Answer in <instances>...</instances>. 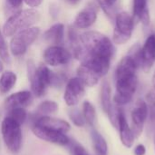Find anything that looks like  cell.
Listing matches in <instances>:
<instances>
[{"instance_id":"4dcf8cb0","label":"cell","mask_w":155,"mask_h":155,"mask_svg":"<svg viewBox=\"0 0 155 155\" xmlns=\"http://www.w3.org/2000/svg\"><path fill=\"white\" fill-rule=\"evenodd\" d=\"M25 3L31 8H35L38 7L39 5H41V4L43 3L44 0H24Z\"/></svg>"},{"instance_id":"7402d4cb","label":"cell","mask_w":155,"mask_h":155,"mask_svg":"<svg viewBox=\"0 0 155 155\" xmlns=\"http://www.w3.org/2000/svg\"><path fill=\"white\" fill-rule=\"evenodd\" d=\"M17 81L16 74L12 71H5L0 76V93L7 94L15 85Z\"/></svg>"},{"instance_id":"5bb4252c","label":"cell","mask_w":155,"mask_h":155,"mask_svg":"<svg viewBox=\"0 0 155 155\" xmlns=\"http://www.w3.org/2000/svg\"><path fill=\"white\" fill-rule=\"evenodd\" d=\"M97 19V9L94 5L86 6L75 16L74 26L78 29H86L91 27Z\"/></svg>"},{"instance_id":"e575fe53","label":"cell","mask_w":155,"mask_h":155,"mask_svg":"<svg viewBox=\"0 0 155 155\" xmlns=\"http://www.w3.org/2000/svg\"><path fill=\"white\" fill-rule=\"evenodd\" d=\"M3 69H4V65H3V61H2V60L0 59V73H2Z\"/></svg>"},{"instance_id":"3957f363","label":"cell","mask_w":155,"mask_h":155,"mask_svg":"<svg viewBox=\"0 0 155 155\" xmlns=\"http://www.w3.org/2000/svg\"><path fill=\"white\" fill-rule=\"evenodd\" d=\"M40 19V13L34 9H23L12 15L4 24L2 33L5 36L10 37L16 33L34 26Z\"/></svg>"},{"instance_id":"ffe728a7","label":"cell","mask_w":155,"mask_h":155,"mask_svg":"<svg viewBox=\"0 0 155 155\" xmlns=\"http://www.w3.org/2000/svg\"><path fill=\"white\" fill-rule=\"evenodd\" d=\"M91 140H92V144H93L94 154H108V145H107L106 140L104 138V136L99 132L93 129L91 131Z\"/></svg>"},{"instance_id":"9a60e30c","label":"cell","mask_w":155,"mask_h":155,"mask_svg":"<svg viewBox=\"0 0 155 155\" xmlns=\"http://www.w3.org/2000/svg\"><path fill=\"white\" fill-rule=\"evenodd\" d=\"M34 124L46 127V128H49L52 130L59 131V132H62L64 134H66L71 129L70 124L68 122H66L65 120L54 118V117H52L49 115L39 116L37 119H35Z\"/></svg>"},{"instance_id":"8fae6325","label":"cell","mask_w":155,"mask_h":155,"mask_svg":"<svg viewBox=\"0 0 155 155\" xmlns=\"http://www.w3.org/2000/svg\"><path fill=\"white\" fill-rule=\"evenodd\" d=\"M32 131L36 137L47 143H51L62 146H65L70 143V139L67 137V135L64 133L52 130L46 127L39 126L36 124L33 125Z\"/></svg>"},{"instance_id":"44dd1931","label":"cell","mask_w":155,"mask_h":155,"mask_svg":"<svg viewBox=\"0 0 155 155\" xmlns=\"http://www.w3.org/2000/svg\"><path fill=\"white\" fill-rule=\"evenodd\" d=\"M101 104L103 111L108 114L113 108V102H112V90H111V85L108 83V81H104L101 86Z\"/></svg>"},{"instance_id":"83f0119b","label":"cell","mask_w":155,"mask_h":155,"mask_svg":"<svg viewBox=\"0 0 155 155\" xmlns=\"http://www.w3.org/2000/svg\"><path fill=\"white\" fill-rule=\"evenodd\" d=\"M69 117H70L71 121L73 122V124L78 127H83L85 124V121H84L83 114L76 109L70 111Z\"/></svg>"},{"instance_id":"7a4b0ae2","label":"cell","mask_w":155,"mask_h":155,"mask_svg":"<svg viewBox=\"0 0 155 155\" xmlns=\"http://www.w3.org/2000/svg\"><path fill=\"white\" fill-rule=\"evenodd\" d=\"M80 43L90 55L111 60L114 54L113 42L105 35L97 31H86L79 35Z\"/></svg>"},{"instance_id":"8992f818","label":"cell","mask_w":155,"mask_h":155,"mask_svg":"<svg viewBox=\"0 0 155 155\" xmlns=\"http://www.w3.org/2000/svg\"><path fill=\"white\" fill-rule=\"evenodd\" d=\"M40 32L39 27L32 26L14 35L10 40V51L12 54L15 56L25 54L28 47L38 38Z\"/></svg>"},{"instance_id":"484cf974","label":"cell","mask_w":155,"mask_h":155,"mask_svg":"<svg viewBox=\"0 0 155 155\" xmlns=\"http://www.w3.org/2000/svg\"><path fill=\"white\" fill-rule=\"evenodd\" d=\"M0 59L6 64L10 63V54H9L8 46L5 39V35L1 31H0Z\"/></svg>"},{"instance_id":"4316f807","label":"cell","mask_w":155,"mask_h":155,"mask_svg":"<svg viewBox=\"0 0 155 155\" xmlns=\"http://www.w3.org/2000/svg\"><path fill=\"white\" fill-rule=\"evenodd\" d=\"M146 104L148 107V116L155 122V92L151 91L146 94Z\"/></svg>"},{"instance_id":"ac0fdd59","label":"cell","mask_w":155,"mask_h":155,"mask_svg":"<svg viewBox=\"0 0 155 155\" xmlns=\"http://www.w3.org/2000/svg\"><path fill=\"white\" fill-rule=\"evenodd\" d=\"M134 17L140 20L142 24L146 26L150 24V12L148 9L147 0H134Z\"/></svg>"},{"instance_id":"d4e9b609","label":"cell","mask_w":155,"mask_h":155,"mask_svg":"<svg viewBox=\"0 0 155 155\" xmlns=\"http://www.w3.org/2000/svg\"><path fill=\"white\" fill-rule=\"evenodd\" d=\"M7 115L8 117L12 118L13 120H15V122H17L19 124H23L25 123V121L26 120L27 117V113L25 110L24 107H18V108H15L12 110L7 111Z\"/></svg>"},{"instance_id":"d6a6232c","label":"cell","mask_w":155,"mask_h":155,"mask_svg":"<svg viewBox=\"0 0 155 155\" xmlns=\"http://www.w3.org/2000/svg\"><path fill=\"white\" fill-rule=\"evenodd\" d=\"M117 0H103V5L102 6L104 8V9H107V8H110L112 7L115 3H116Z\"/></svg>"},{"instance_id":"836d02e7","label":"cell","mask_w":155,"mask_h":155,"mask_svg":"<svg viewBox=\"0 0 155 155\" xmlns=\"http://www.w3.org/2000/svg\"><path fill=\"white\" fill-rule=\"evenodd\" d=\"M66 1H67L70 5H77V4H79L81 0H66Z\"/></svg>"},{"instance_id":"6da1fadb","label":"cell","mask_w":155,"mask_h":155,"mask_svg":"<svg viewBox=\"0 0 155 155\" xmlns=\"http://www.w3.org/2000/svg\"><path fill=\"white\" fill-rule=\"evenodd\" d=\"M139 66L129 56H124L118 64L115 71V94L114 103L119 106L129 104L136 92L138 77L136 71Z\"/></svg>"},{"instance_id":"1f68e13d","label":"cell","mask_w":155,"mask_h":155,"mask_svg":"<svg viewBox=\"0 0 155 155\" xmlns=\"http://www.w3.org/2000/svg\"><path fill=\"white\" fill-rule=\"evenodd\" d=\"M6 1L12 8L17 9V8H20L22 6L24 0H6Z\"/></svg>"},{"instance_id":"ba28073f","label":"cell","mask_w":155,"mask_h":155,"mask_svg":"<svg viewBox=\"0 0 155 155\" xmlns=\"http://www.w3.org/2000/svg\"><path fill=\"white\" fill-rule=\"evenodd\" d=\"M72 59V54L63 45H50L44 52V60L46 64L56 67L66 65Z\"/></svg>"},{"instance_id":"4fadbf2b","label":"cell","mask_w":155,"mask_h":155,"mask_svg":"<svg viewBox=\"0 0 155 155\" xmlns=\"http://www.w3.org/2000/svg\"><path fill=\"white\" fill-rule=\"evenodd\" d=\"M117 128L120 133V139L122 143L126 148H131L134 143L135 136L132 131V128L129 126L128 122L126 120L125 114L124 111L119 107L118 109V116H117Z\"/></svg>"},{"instance_id":"277c9868","label":"cell","mask_w":155,"mask_h":155,"mask_svg":"<svg viewBox=\"0 0 155 155\" xmlns=\"http://www.w3.org/2000/svg\"><path fill=\"white\" fill-rule=\"evenodd\" d=\"M54 74L45 64H40L36 67L32 60L27 62L28 79L31 84L32 92L36 97L43 96L47 87L52 85Z\"/></svg>"},{"instance_id":"9c48e42d","label":"cell","mask_w":155,"mask_h":155,"mask_svg":"<svg viewBox=\"0 0 155 155\" xmlns=\"http://www.w3.org/2000/svg\"><path fill=\"white\" fill-rule=\"evenodd\" d=\"M148 118V107L147 104L143 99H138L134 106L131 112V119H132V131L135 136V138L139 137L145 124V122Z\"/></svg>"},{"instance_id":"f1b7e54d","label":"cell","mask_w":155,"mask_h":155,"mask_svg":"<svg viewBox=\"0 0 155 155\" xmlns=\"http://www.w3.org/2000/svg\"><path fill=\"white\" fill-rule=\"evenodd\" d=\"M72 153H73V155H89V153L86 152V150L78 143H75L74 145H73Z\"/></svg>"},{"instance_id":"e0dca14e","label":"cell","mask_w":155,"mask_h":155,"mask_svg":"<svg viewBox=\"0 0 155 155\" xmlns=\"http://www.w3.org/2000/svg\"><path fill=\"white\" fill-rule=\"evenodd\" d=\"M44 38L53 45H62L64 41V25L61 23L54 24L48 28L45 34Z\"/></svg>"},{"instance_id":"603a6c76","label":"cell","mask_w":155,"mask_h":155,"mask_svg":"<svg viewBox=\"0 0 155 155\" xmlns=\"http://www.w3.org/2000/svg\"><path fill=\"white\" fill-rule=\"evenodd\" d=\"M83 115L85 121V124L90 125L91 127L94 126L96 120V113L94 106L88 101H84L83 104Z\"/></svg>"},{"instance_id":"f546056e","label":"cell","mask_w":155,"mask_h":155,"mask_svg":"<svg viewBox=\"0 0 155 155\" xmlns=\"http://www.w3.org/2000/svg\"><path fill=\"white\" fill-rule=\"evenodd\" d=\"M145 153H146V148L143 144H138L134 149V155H145Z\"/></svg>"},{"instance_id":"2e32d148","label":"cell","mask_w":155,"mask_h":155,"mask_svg":"<svg viewBox=\"0 0 155 155\" xmlns=\"http://www.w3.org/2000/svg\"><path fill=\"white\" fill-rule=\"evenodd\" d=\"M32 101V93L29 91H20L9 95L5 101V108L9 111L18 107L27 106Z\"/></svg>"},{"instance_id":"30bf717a","label":"cell","mask_w":155,"mask_h":155,"mask_svg":"<svg viewBox=\"0 0 155 155\" xmlns=\"http://www.w3.org/2000/svg\"><path fill=\"white\" fill-rule=\"evenodd\" d=\"M85 93L84 84L76 76L71 78L65 86V91L64 94V100L68 106L76 105Z\"/></svg>"},{"instance_id":"7c38bea8","label":"cell","mask_w":155,"mask_h":155,"mask_svg":"<svg viewBox=\"0 0 155 155\" xmlns=\"http://www.w3.org/2000/svg\"><path fill=\"white\" fill-rule=\"evenodd\" d=\"M155 63V34L149 35L141 50V68L149 72Z\"/></svg>"},{"instance_id":"d6986e66","label":"cell","mask_w":155,"mask_h":155,"mask_svg":"<svg viewBox=\"0 0 155 155\" xmlns=\"http://www.w3.org/2000/svg\"><path fill=\"white\" fill-rule=\"evenodd\" d=\"M77 77L84 84L85 86L89 87L97 84L101 78L98 74L83 64H80V66L77 68Z\"/></svg>"},{"instance_id":"52a82bcc","label":"cell","mask_w":155,"mask_h":155,"mask_svg":"<svg viewBox=\"0 0 155 155\" xmlns=\"http://www.w3.org/2000/svg\"><path fill=\"white\" fill-rule=\"evenodd\" d=\"M134 17L127 12H120L115 16V27L113 41L116 45H124L128 42L134 31Z\"/></svg>"},{"instance_id":"cb8c5ba5","label":"cell","mask_w":155,"mask_h":155,"mask_svg":"<svg viewBox=\"0 0 155 155\" xmlns=\"http://www.w3.org/2000/svg\"><path fill=\"white\" fill-rule=\"evenodd\" d=\"M57 110H58V104L54 101L47 100V101H44L38 105L36 112L39 116H43V115H48L54 114Z\"/></svg>"},{"instance_id":"8d00e7d4","label":"cell","mask_w":155,"mask_h":155,"mask_svg":"<svg viewBox=\"0 0 155 155\" xmlns=\"http://www.w3.org/2000/svg\"><path fill=\"white\" fill-rule=\"evenodd\" d=\"M154 143H155V137H154Z\"/></svg>"},{"instance_id":"5b68a950","label":"cell","mask_w":155,"mask_h":155,"mask_svg":"<svg viewBox=\"0 0 155 155\" xmlns=\"http://www.w3.org/2000/svg\"><path fill=\"white\" fill-rule=\"evenodd\" d=\"M1 133L7 149L14 153H18L21 149L23 139L21 124L12 118L5 116L1 124Z\"/></svg>"},{"instance_id":"d590c367","label":"cell","mask_w":155,"mask_h":155,"mask_svg":"<svg viewBox=\"0 0 155 155\" xmlns=\"http://www.w3.org/2000/svg\"><path fill=\"white\" fill-rule=\"evenodd\" d=\"M152 83H153V87H154V89H155V71H154V74H153V75Z\"/></svg>"}]
</instances>
